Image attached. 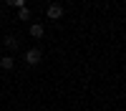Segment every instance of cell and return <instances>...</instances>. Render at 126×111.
I'll use <instances>...</instances> for the list:
<instances>
[{
    "instance_id": "cell-1",
    "label": "cell",
    "mask_w": 126,
    "mask_h": 111,
    "mask_svg": "<svg viewBox=\"0 0 126 111\" xmlns=\"http://www.w3.org/2000/svg\"><path fill=\"white\" fill-rule=\"evenodd\" d=\"M40 58H43L40 48H30V50H25V63H28V66H38Z\"/></svg>"
},
{
    "instance_id": "cell-2",
    "label": "cell",
    "mask_w": 126,
    "mask_h": 111,
    "mask_svg": "<svg viewBox=\"0 0 126 111\" xmlns=\"http://www.w3.org/2000/svg\"><path fill=\"white\" fill-rule=\"evenodd\" d=\"M46 15H48L50 20H58V18H63V5H61V3H50V5L46 8Z\"/></svg>"
},
{
    "instance_id": "cell-3",
    "label": "cell",
    "mask_w": 126,
    "mask_h": 111,
    "mask_svg": "<svg viewBox=\"0 0 126 111\" xmlns=\"http://www.w3.org/2000/svg\"><path fill=\"white\" fill-rule=\"evenodd\" d=\"M0 68H3V71H13V68H15L13 56H3V58H0Z\"/></svg>"
},
{
    "instance_id": "cell-4",
    "label": "cell",
    "mask_w": 126,
    "mask_h": 111,
    "mask_svg": "<svg viewBox=\"0 0 126 111\" xmlns=\"http://www.w3.org/2000/svg\"><path fill=\"white\" fill-rule=\"evenodd\" d=\"M43 33H46V30H43L40 23H33V25H30V35H33V38H43Z\"/></svg>"
},
{
    "instance_id": "cell-5",
    "label": "cell",
    "mask_w": 126,
    "mask_h": 111,
    "mask_svg": "<svg viewBox=\"0 0 126 111\" xmlns=\"http://www.w3.org/2000/svg\"><path fill=\"white\" fill-rule=\"evenodd\" d=\"M3 43H5V48H10V50H13V48H18V38H15V35H5V40H3Z\"/></svg>"
},
{
    "instance_id": "cell-6",
    "label": "cell",
    "mask_w": 126,
    "mask_h": 111,
    "mask_svg": "<svg viewBox=\"0 0 126 111\" xmlns=\"http://www.w3.org/2000/svg\"><path fill=\"white\" fill-rule=\"evenodd\" d=\"M18 18L20 20H30V8H18Z\"/></svg>"
},
{
    "instance_id": "cell-7",
    "label": "cell",
    "mask_w": 126,
    "mask_h": 111,
    "mask_svg": "<svg viewBox=\"0 0 126 111\" xmlns=\"http://www.w3.org/2000/svg\"><path fill=\"white\" fill-rule=\"evenodd\" d=\"M5 5H18V0H5Z\"/></svg>"
},
{
    "instance_id": "cell-8",
    "label": "cell",
    "mask_w": 126,
    "mask_h": 111,
    "mask_svg": "<svg viewBox=\"0 0 126 111\" xmlns=\"http://www.w3.org/2000/svg\"><path fill=\"white\" fill-rule=\"evenodd\" d=\"M15 8H25V0H18V5Z\"/></svg>"
}]
</instances>
